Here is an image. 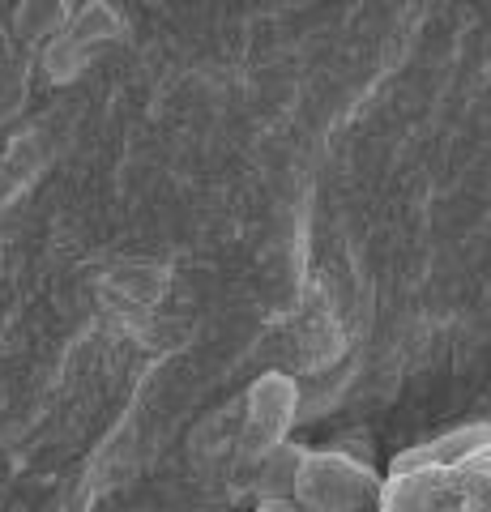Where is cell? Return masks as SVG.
<instances>
[{"label": "cell", "mask_w": 491, "mask_h": 512, "mask_svg": "<svg viewBox=\"0 0 491 512\" xmlns=\"http://www.w3.org/2000/svg\"><path fill=\"white\" fill-rule=\"evenodd\" d=\"M380 495H385V483L363 461L329 453V448H308L299 461L291 500L304 512H363Z\"/></svg>", "instance_id": "obj_1"}, {"label": "cell", "mask_w": 491, "mask_h": 512, "mask_svg": "<svg viewBox=\"0 0 491 512\" xmlns=\"http://www.w3.org/2000/svg\"><path fill=\"white\" fill-rule=\"evenodd\" d=\"M299 410V384L287 372H265L252 380L248 389V419H244V440L252 453H269V448L287 444Z\"/></svg>", "instance_id": "obj_2"}, {"label": "cell", "mask_w": 491, "mask_h": 512, "mask_svg": "<svg viewBox=\"0 0 491 512\" xmlns=\"http://www.w3.org/2000/svg\"><path fill=\"white\" fill-rule=\"evenodd\" d=\"M308 448L299 444H278L261 453V466H257V495L261 500H291L295 491V474H299V461H304Z\"/></svg>", "instance_id": "obj_3"}, {"label": "cell", "mask_w": 491, "mask_h": 512, "mask_svg": "<svg viewBox=\"0 0 491 512\" xmlns=\"http://www.w3.org/2000/svg\"><path fill=\"white\" fill-rule=\"evenodd\" d=\"M252 512H304V508H299L295 500H257Z\"/></svg>", "instance_id": "obj_4"}]
</instances>
